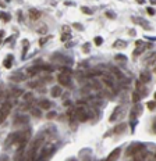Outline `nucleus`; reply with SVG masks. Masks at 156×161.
Here are the masks:
<instances>
[{
  "label": "nucleus",
  "instance_id": "f257e3e1",
  "mask_svg": "<svg viewBox=\"0 0 156 161\" xmlns=\"http://www.w3.org/2000/svg\"><path fill=\"white\" fill-rule=\"evenodd\" d=\"M11 110H13L11 101H4L2 106H0V125L7 120V117H8L10 112H11Z\"/></svg>",
  "mask_w": 156,
  "mask_h": 161
},
{
  "label": "nucleus",
  "instance_id": "f03ea898",
  "mask_svg": "<svg viewBox=\"0 0 156 161\" xmlns=\"http://www.w3.org/2000/svg\"><path fill=\"white\" fill-rule=\"evenodd\" d=\"M141 150H145V144L132 143V144H130V147L127 149V156H134V154H136L138 151H141Z\"/></svg>",
  "mask_w": 156,
  "mask_h": 161
},
{
  "label": "nucleus",
  "instance_id": "7ed1b4c3",
  "mask_svg": "<svg viewBox=\"0 0 156 161\" xmlns=\"http://www.w3.org/2000/svg\"><path fill=\"white\" fill-rule=\"evenodd\" d=\"M57 80H58V83H60V85H63V86H70L71 85V78H70V75H68V74L60 72L57 75Z\"/></svg>",
  "mask_w": 156,
  "mask_h": 161
},
{
  "label": "nucleus",
  "instance_id": "20e7f679",
  "mask_svg": "<svg viewBox=\"0 0 156 161\" xmlns=\"http://www.w3.org/2000/svg\"><path fill=\"white\" fill-rule=\"evenodd\" d=\"M75 115H77V120L81 121V122H85V121H88V118H89V114H88V112L84 110L82 107L77 108V110H75Z\"/></svg>",
  "mask_w": 156,
  "mask_h": 161
},
{
  "label": "nucleus",
  "instance_id": "39448f33",
  "mask_svg": "<svg viewBox=\"0 0 156 161\" xmlns=\"http://www.w3.org/2000/svg\"><path fill=\"white\" fill-rule=\"evenodd\" d=\"M20 135H21V132H14V133H10L8 138H7V139H6V142H4V146H10V144H13V143H15V142H18Z\"/></svg>",
  "mask_w": 156,
  "mask_h": 161
},
{
  "label": "nucleus",
  "instance_id": "423d86ee",
  "mask_svg": "<svg viewBox=\"0 0 156 161\" xmlns=\"http://www.w3.org/2000/svg\"><path fill=\"white\" fill-rule=\"evenodd\" d=\"M121 111H123V107L121 106H117V107L113 110V112H112V115H110V122H114V121H117L119 120V117L121 115Z\"/></svg>",
  "mask_w": 156,
  "mask_h": 161
},
{
  "label": "nucleus",
  "instance_id": "0eeeda50",
  "mask_svg": "<svg viewBox=\"0 0 156 161\" xmlns=\"http://www.w3.org/2000/svg\"><path fill=\"white\" fill-rule=\"evenodd\" d=\"M120 154H121V149H120V147H117V149H114L112 153L109 154V156H107L106 161H116L120 157Z\"/></svg>",
  "mask_w": 156,
  "mask_h": 161
},
{
  "label": "nucleus",
  "instance_id": "6e6552de",
  "mask_svg": "<svg viewBox=\"0 0 156 161\" xmlns=\"http://www.w3.org/2000/svg\"><path fill=\"white\" fill-rule=\"evenodd\" d=\"M28 13H29V18H31L32 21H36L42 17V13L39 10H36V8H29Z\"/></svg>",
  "mask_w": 156,
  "mask_h": 161
},
{
  "label": "nucleus",
  "instance_id": "1a4fd4ad",
  "mask_svg": "<svg viewBox=\"0 0 156 161\" xmlns=\"http://www.w3.org/2000/svg\"><path fill=\"white\" fill-rule=\"evenodd\" d=\"M29 121V117H27V115H18L17 118L14 120V125H20V124H27V122Z\"/></svg>",
  "mask_w": 156,
  "mask_h": 161
},
{
  "label": "nucleus",
  "instance_id": "9d476101",
  "mask_svg": "<svg viewBox=\"0 0 156 161\" xmlns=\"http://www.w3.org/2000/svg\"><path fill=\"white\" fill-rule=\"evenodd\" d=\"M139 80H141L142 83H146L151 80V74L148 72V71H144V72H141V76H139Z\"/></svg>",
  "mask_w": 156,
  "mask_h": 161
},
{
  "label": "nucleus",
  "instance_id": "9b49d317",
  "mask_svg": "<svg viewBox=\"0 0 156 161\" xmlns=\"http://www.w3.org/2000/svg\"><path fill=\"white\" fill-rule=\"evenodd\" d=\"M125 46H127V42L121 40V39H117L114 43H113V47H114V49H124Z\"/></svg>",
  "mask_w": 156,
  "mask_h": 161
},
{
  "label": "nucleus",
  "instance_id": "f8f14e48",
  "mask_svg": "<svg viewBox=\"0 0 156 161\" xmlns=\"http://www.w3.org/2000/svg\"><path fill=\"white\" fill-rule=\"evenodd\" d=\"M50 95L53 96V97H60L61 96V88L60 86H53L50 91Z\"/></svg>",
  "mask_w": 156,
  "mask_h": 161
},
{
  "label": "nucleus",
  "instance_id": "ddd939ff",
  "mask_svg": "<svg viewBox=\"0 0 156 161\" xmlns=\"http://www.w3.org/2000/svg\"><path fill=\"white\" fill-rule=\"evenodd\" d=\"M131 20H132V22H135V24H139V25H142V27L149 28V27H148V22H146L145 20H142V18H139V17H132Z\"/></svg>",
  "mask_w": 156,
  "mask_h": 161
},
{
  "label": "nucleus",
  "instance_id": "4468645a",
  "mask_svg": "<svg viewBox=\"0 0 156 161\" xmlns=\"http://www.w3.org/2000/svg\"><path fill=\"white\" fill-rule=\"evenodd\" d=\"M25 76L22 75L21 72H17V74H13L11 76H10V79L11 80H15V82H20V80H24Z\"/></svg>",
  "mask_w": 156,
  "mask_h": 161
},
{
  "label": "nucleus",
  "instance_id": "2eb2a0df",
  "mask_svg": "<svg viewBox=\"0 0 156 161\" xmlns=\"http://www.w3.org/2000/svg\"><path fill=\"white\" fill-rule=\"evenodd\" d=\"M125 127H127L125 124H119V125H117V127L114 128V129H113V133H114V135H119V133H121V132H124Z\"/></svg>",
  "mask_w": 156,
  "mask_h": 161
},
{
  "label": "nucleus",
  "instance_id": "dca6fc26",
  "mask_svg": "<svg viewBox=\"0 0 156 161\" xmlns=\"http://www.w3.org/2000/svg\"><path fill=\"white\" fill-rule=\"evenodd\" d=\"M3 65H4L6 68H11L13 67V56H7V59L3 61Z\"/></svg>",
  "mask_w": 156,
  "mask_h": 161
},
{
  "label": "nucleus",
  "instance_id": "f3484780",
  "mask_svg": "<svg viewBox=\"0 0 156 161\" xmlns=\"http://www.w3.org/2000/svg\"><path fill=\"white\" fill-rule=\"evenodd\" d=\"M39 71H41V67H29L28 68V75L34 76V75H36Z\"/></svg>",
  "mask_w": 156,
  "mask_h": 161
},
{
  "label": "nucleus",
  "instance_id": "a211bd4d",
  "mask_svg": "<svg viewBox=\"0 0 156 161\" xmlns=\"http://www.w3.org/2000/svg\"><path fill=\"white\" fill-rule=\"evenodd\" d=\"M39 106H41V108H45V110H49V108L52 107V103L49 100H41L39 103Z\"/></svg>",
  "mask_w": 156,
  "mask_h": 161
},
{
  "label": "nucleus",
  "instance_id": "6ab92c4d",
  "mask_svg": "<svg viewBox=\"0 0 156 161\" xmlns=\"http://www.w3.org/2000/svg\"><path fill=\"white\" fill-rule=\"evenodd\" d=\"M31 99H34V93L32 92H28V93H25V95H22V100H25V101H29Z\"/></svg>",
  "mask_w": 156,
  "mask_h": 161
},
{
  "label": "nucleus",
  "instance_id": "aec40b11",
  "mask_svg": "<svg viewBox=\"0 0 156 161\" xmlns=\"http://www.w3.org/2000/svg\"><path fill=\"white\" fill-rule=\"evenodd\" d=\"M139 99H141V95H139V93L138 92H134V93H132V101H134L135 103V104H136V103H138L139 101Z\"/></svg>",
  "mask_w": 156,
  "mask_h": 161
},
{
  "label": "nucleus",
  "instance_id": "412c9836",
  "mask_svg": "<svg viewBox=\"0 0 156 161\" xmlns=\"http://www.w3.org/2000/svg\"><path fill=\"white\" fill-rule=\"evenodd\" d=\"M0 18H2L3 21H6V22H7V21H10V18H11V17H10V15L7 14V13H4V11H3V13H0Z\"/></svg>",
  "mask_w": 156,
  "mask_h": 161
},
{
  "label": "nucleus",
  "instance_id": "4be33fe9",
  "mask_svg": "<svg viewBox=\"0 0 156 161\" xmlns=\"http://www.w3.org/2000/svg\"><path fill=\"white\" fill-rule=\"evenodd\" d=\"M145 49H146L145 46H142V47H138V49H136V50H134V53H132V54H134V56H138V54H141L142 51H145Z\"/></svg>",
  "mask_w": 156,
  "mask_h": 161
},
{
  "label": "nucleus",
  "instance_id": "5701e85b",
  "mask_svg": "<svg viewBox=\"0 0 156 161\" xmlns=\"http://www.w3.org/2000/svg\"><path fill=\"white\" fill-rule=\"evenodd\" d=\"M81 11H82L84 14H88V15L92 14V10H91V8H88V7H81Z\"/></svg>",
  "mask_w": 156,
  "mask_h": 161
},
{
  "label": "nucleus",
  "instance_id": "b1692460",
  "mask_svg": "<svg viewBox=\"0 0 156 161\" xmlns=\"http://www.w3.org/2000/svg\"><path fill=\"white\" fill-rule=\"evenodd\" d=\"M61 72H63V74H68V75H71V70L70 68H68V67H61Z\"/></svg>",
  "mask_w": 156,
  "mask_h": 161
},
{
  "label": "nucleus",
  "instance_id": "393cba45",
  "mask_svg": "<svg viewBox=\"0 0 156 161\" xmlns=\"http://www.w3.org/2000/svg\"><path fill=\"white\" fill-rule=\"evenodd\" d=\"M146 106H148L149 110H153V108L156 107V103L155 101H148V104H146Z\"/></svg>",
  "mask_w": 156,
  "mask_h": 161
},
{
  "label": "nucleus",
  "instance_id": "a878e982",
  "mask_svg": "<svg viewBox=\"0 0 156 161\" xmlns=\"http://www.w3.org/2000/svg\"><path fill=\"white\" fill-rule=\"evenodd\" d=\"M102 43H103V39H102V38H99V36L95 38V44H96V46H100Z\"/></svg>",
  "mask_w": 156,
  "mask_h": 161
},
{
  "label": "nucleus",
  "instance_id": "bb28decb",
  "mask_svg": "<svg viewBox=\"0 0 156 161\" xmlns=\"http://www.w3.org/2000/svg\"><path fill=\"white\" fill-rule=\"evenodd\" d=\"M46 31H47V27H46V25H43L42 28H39V29H38L39 34H46Z\"/></svg>",
  "mask_w": 156,
  "mask_h": 161
},
{
  "label": "nucleus",
  "instance_id": "cd10ccee",
  "mask_svg": "<svg viewBox=\"0 0 156 161\" xmlns=\"http://www.w3.org/2000/svg\"><path fill=\"white\" fill-rule=\"evenodd\" d=\"M68 39H70V34H63V36H61V40L66 42V40H68Z\"/></svg>",
  "mask_w": 156,
  "mask_h": 161
},
{
  "label": "nucleus",
  "instance_id": "c85d7f7f",
  "mask_svg": "<svg viewBox=\"0 0 156 161\" xmlns=\"http://www.w3.org/2000/svg\"><path fill=\"white\" fill-rule=\"evenodd\" d=\"M32 114H34L36 118H39V117L42 115V114H41V111H39V110H32Z\"/></svg>",
  "mask_w": 156,
  "mask_h": 161
},
{
  "label": "nucleus",
  "instance_id": "c756f323",
  "mask_svg": "<svg viewBox=\"0 0 156 161\" xmlns=\"http://www.w3.org/2000/svg\"><path fill=\"white\" fill-rule=\"evenodd\" d=\"M116 60H119V61H124V60H125V56H121V54H117V56H116Z\"/></svg>",
  "mask_w": 156,
  "mask_h": 161
},
{
  "label": "nucleus",
  "instance_id": "7c9ffc66",
  "mask_svg": "<svg viewBox=\"0 0 156 161\" xmlns=\"http://www.w3.org/2000/svg\"><path fill=\"white\" fill-rule=\"evenodd\" d=\"M46 117L49 118V120H50V118H54V117H56V112H54V111H50V112H49V114L46 115Z\"/></svg>",
  "mask_w": 156,
  "mask_h": 161
},
{
  "label": "nucleus",
  "instance_id": "2f4dec72",
  "mask_svg": "<svg viewBox=\"0 0 156 161\" xmlns=\"http://www.w3.org/2000/svg\"><path fill=\"white\" fill-rule=\"evenodd\" d=\"M39 83L38 82H29V88H38Z\"/></svg>",
  "mask_w": 156,
  "mask_h": 161
},
{
  "label": "nucleus",
  "instance_id": "473e14b6",
  "mask_svg": "<svg viewBox=\"0 0 156 161\" xmlns=\"http://www.w3.org/2000/svg\"><path fill=\"white\" fill-rule=\"evenodd\" d=\"M106 15H107L109 18H116V15L113 14V13H110V11H107V13H106Z\"/></svg>",
  "mask_w": 156,
  "mask_h": 161
},
{
  "label": "nucleus",
  "instance_id": "72a5a7b5",
  "mask_svg": "<svg viewBox=\"0 0 156 161\" xmlns=\"http://www.w3.org/2000/svg\"><path fill=\"white\" fill-rule=\"evenodd\" d=\"M148 13H149V15H153L155 14V10L152 7H148Z\"/></svg>",
  "mask_w": 156,
  "mask_h": 161
},
{
  "label": "nucleus",
  "instance_id": "f704fd0d",
  "mask_svg": "<svg viewBox=\"0 0 156 161\" xmlns=\"http://www.w3.org/2000/svg\"><path fill=\"white\" fill-rule=\"evenodd\" d=\"M46 40H47V38H42V39L39 40V44H41V46H42V44H43V43H46Z\"/></svg>",
  "mask_w": 156,
  "mask_h": 161
},
{
  "label": "nucleus",
  "instance_id": "c9c22d12",
  "mask_svg": "<svg viewBox=\"0 0 156 161\" xmlns=\"http://www.w3.org/2000/svg\"><path fill=\"white\" fill-rule=\"evenodd\" d=\"M74 28H77V29H80V31H82L84 28L81 27V24H74Z\"/></svg>",
  "mask_w": 156,
  "mask_h": 161
},
{
  "label": "nucleus",
  "instance_id": "e433bc0d",
  "mask_svg": "<svg viewBox=\"0 0 156 161\" xmlns=\"http://www.w3.org/2000/svg\"><path fill=\"white\" fill-rule=\"evenodd\" d=\"M63 32H64V34H66V32L68 34V32H70V28H68V27H64V28H63Z\"/></svg>",
  "mask_w": 156,
  "mask_h": 161
},
{
  "label": "nucleus",
  "instance_id": "4c0bfd02",
  "mask_svg": "<svg viewBox=\"0 0 156 161\" xmlns=\"http://www.w3.org/2000/svg\"><path fill=\"white\" fill-rule=\"evenodd\" d=\"M135 2H136V3H139V4H144L145 0H135Z\"/></svg>",
  "mask_w": 156,
  "mask_h": 161
},
{
  "label": "nucleus",
  "instance_id": "58836bf2",
  "mask_svg": "<svg viewBox=\"0 0 156 161\" xmlns=\"http://www.w3.org/2000/svg\"><path fill=\"white\" fill-rule=\"evenodd\" d=\"M136 46H142V42L141 40H136Z\"/></svg>",
  "mask_w": 156,
  "mask_h": 161
},
{
  "label": "nucleus",
  "instance_id": "ea45409f",
  "mask_svg": "<svg viewBox=\"0 0 156 161\" xmlns=\"http://www.w3.org/2000/svg\"><path fill=\"white\" fill-rule=\"evenodd\" d=\"M151 3H152V4H156V0H152Z\"/></svg>",
  "mask_w": 156,
  "mask_h": 161
},
{
  "label": "nucleus",
  "instance_id": "a19ab883",
  "mask_svg": "<svg viewBox=\"0 0 156 161\" xmlns=\"http://www.w3.org/2000/svg\"><path fill=\"white\" fill-rule=\"evenodd\" d=\"M3 36V31H0V38H2Z\"/></svg>",
  "mask_w": 156,
  "mask_h": 161
},
{
  "label": "nucleus",
  "instance_id": "79ce46f5",
  "mask_svg": "<svg viewBox=\"0 0 156 161\" xmlns=\"http://www.w3.org/2000/svg\"><path fill=\"white\" fill-rule=\"evenodd\" d=\"M155 100H156V92H155Z\"/></svg>",
  "mask_w": 156,
  "mask_h": 161
},
{
  "label": "nucleus",
  "instance_id": "37998d69",
  "mask_svg": "<svg viewBox=\"0 0 156 161\" xmlns=\"http://www.w3.org/2000/svg\"><path fill=\"white\" fill-rule=\"evenodd\" d=\"M0 95H2V91H0Z\"/></svg>",
  "mask_w": 156,
  "mask_h": 161
}]
</instances>
